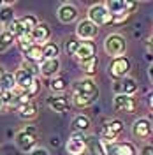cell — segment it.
<instances>
[{
    "mask_svg": "<svg viewBox=\"0 0 153 155\" xmlns=\"http://www.w3.org/2000/svg\"><path fill=\"white\" fill-rule=\"evenodd\" d=\"M97 99H99V87L90 78H85L76 83V87L72 90V102L77 107L92 106Z\"/></svg>",
    "mask_w": 153,
    "mask_h": 155,
    "instance_id": "obj_1",
    "label": "cell"
},
{
    "mask_svg": "<svg viewBox=\"0 0 153 155\" xmlns=\"http://www.w3.org/2000/svg\"><path fill=\"white\" fill-rule=\"evenodd\" d=\"M37 25H39L37 18L32 16V14H27V16H23V18H19V19H14L5 30L12 32L16 35V39H21V37H28L30 34H32V30L35 28Z\"/></svg>",
    "mask_w": 153,
    "mask_h": 155,
    "instance_id": "obj_2",
    "label": "cell"
},
{
    "mask_svg": "<svg viewBox=\"0 0 153 155\" xmlns=\"http://www.w3.org/2000/svg\"><path fill=\"white\" fill-rule=\"evenodd\" d=\"M104 49L109 57L118 58L125 55V49H127V41L123 35L120 34H111L104 39Z\"/></svg>",
    "mask_w": 153,
    "mask_h": 155,
    "instance_id": "obj_3",
    "label": "cell"
},
{
    "mask_svg": "<svg viewBox=\"0 0 153 155\" xmlns=\"http://www.w3.org/2000/svg\"><path fill=\"white\" fill-rule=\"evenodd\" d=\"M88 19L93 21L97 27H104V25H111L115 23V16L107 11L104 4H95L88 9Z\"/></svg>",
    "mask_w": 153,
    "mask_h": 155,
    "instance_id": "obj_4",
    "label": "cell"
},
{
    "mask_svg": "<svg viewBox=\"0 0 153 155\" xmlns=\"http://www.w3.org/2000/svg\"><path fill=\"white\" fill-rule=\"evenodd\" d=\"M130 67H132V64H130V60L125 57H118V58H113L111 60V64H109V74L113 79L116 81H120V79H125V78H129V72H130Z\"/></svg>",
    "mask_w": 153,
    "mask_h": 155,
    "instance_id": "obj_5",
    "label": "cell"
},
{
    "mask_svg": "<svg viewBox=\"0 0 153 155\" xmlns=\"http://www.w3.org/2000/svg\"><path fill=\"white\" fill-rule=\"evenodd\" d=\"M18 46H19V49L23 51L25 60L35 62L39 65L44 62V46L34 44L32 41H18Z\"/></svg>",
    "mask_w": 153,
    "mask_h": 155,
    "instance_id": "obj_6",
    "label": "cell"
},
{
    "mask_svg": "<svg viewBox=\"0 0 153 155\" xmlns=\"http://www.w3.org/2000/svg\"><path fill=\"white\" fill-rule=\"evenodd\" d=\"M35 143H37V130H35V127H25L23 130H19L16 134V145L23 152L35 150Z\"/></svg>",
    "mask_w": 153,
    "mask_h": 155,
    "instance_id": "obj_7",
    "label": "cell"
},
{
    "mask_svg": "<svg viewBox=\"0 0 153 155\" xmlns=\"http://www.w3.org/2000/svg\"><path fill=\"white\" fill-rule=\"evenodd\" d=\"M86 137L85 132H77L74 130L70 137H69V141L65 143V150H67V153L70 155H81L83 152L86 150Z\"/></svg>",
    "mask_w": 153,
    "mask_h": 155,
    "instance_id": "obj_8",
    "label": "cell"
},
{
    "mask_svg": "<svg viewBox=\"0 0 153 155\" xmlns=\"http://www.w3.org/2000/svg\"><path fill=\"white\" fill-rule=\"evenodd\" d=\"M104 145L107 155H137V150L130 141H113Z\"/></svg>",
    "mask_w": 153,
    "mask_h": 155,
    "instance_id": "obj_9",
    "label": "cell"
},
{
    "mask_svg": "<svg viewBox=\"0 0 153 155\" xmlns=\"http://www.w3.org/2000/svg\"><path fill=\"white\" fill-rule=\"evenodd\" d=\"M97 34H99V27L90 19H81L76 25V35L81 41H92L97 37Z\"/></svg>",
    "mask_w": 153,
    "mask_h": 155,
    "instance_id": "obj_10",
    "label": "cell"
},
{
    "mask_svg": "<svg viewBox=\"0 0 153 155\" xmlns=\"http://www.w3.org/2000/svg\"><path fill=\"white\" fill-rule=\"evenodd\" d=\"M122 130H123V122L122 120H111L102 127L100 134H102V139L106 143H113L116 137L122 134Z\"/></svg>",
    "mask_w": 153,
    "mask_h": 155,
    "instance_id": "obj_11",
    "label": "cell"
},
{
    "mask_svg": "<svg viewBox=\"0 0 153 155\" xmlns=\"http://www.w3.org/2000/svg\"><path fill=\"white\" fill-rule=\"evenodd\" d=\"M30 37H32V42H34V44H39V46L48 44L49 37H51V28H49V25H48V23L39 21V25L32 30Z\"/></svg>",
    "mask_w": 153,
    "mask_h": 155,
    "instance_id": "obj_12",
    "label": "cell"
},
{
    "mask_svg": "<svg viewBox=\"0 0 153 155\" xmlns=\"http://www.w3.org/2000/svg\"><path fill=\"white\" fill-rule=\"evenodd\" d=\"M153 132V125L148 118H137L132 124V136L137 139H148Z\"/></svg>",
    "mask_w": 153,
    "mask_h": 155,
    "instance_id": "obj_13",
    "label": "cell"
},
{
    "mask_svg": "<svg viewBox=\"0 0 153 155\" xmlns=\"http://www.w3.org/2000/svg\"><path fill=\"white\" fill-rule=\"evenodd\" d=\"M113 106H115V109L120 111V113H135V109H137V101H135L134 97H129V95H115Z\"/></svg>",
    "mask_w": 153,
    "mask_h": 155,
    "instance_id": "obj_14",
    "label": "cell"
},
{
    "mask_svg": "<svg viewBox=\"0 0 153 155\" xmlns=\"http://www.w3.org/2000/svg\"><path fill=\"white\" fill-rule=\"evenodd\" d=\"M115 92L116 95H129L134 97L137 94V83H135L134 78H125L115 83Z\"/></svg>",
    "mask_w": 153,
    "mask_h": 155,
    "instance_id": "obj_15",
    "label": "cell"
},
{
    "mask_svg": "<svg viewBox=\"0 0 153 155\" xmlns=\"http://www.w3.org/2000/svg\"><path fill=\"white\" fill-rule=\"evenodd\" d=\"M104 5L115 18L129 16V2H125V0H107V2H104Z\"/></svg>",
    "mask_w": 153,
    "mask_h": 155,
    "instance_id": "obj_16",
    "label": "cell"
},
{
    "mask_svg": "<svg viewBox=\"0 0 153 155\" xmlns=\"http://www.w3.org/2000/svg\"><path fill=\"white\" fill-rule=\"evenodd\" d=\"M14 78H16V87H18L19 90H23V92L28 90V88L34 85V81L37 79L32 72H28L27 69H23V67L18 69V71L14 72Z\"/></svg>",
    "mask_w": 153,
    "mask_h": 155,
    "instance_id": "obj_17",
    "label": "cell"
},
{
    "mask_svg": "<svg viewBox=\"0 0 153 155\" xmlns=\"http://www.w3.org/2000/svg\"><path fill=\"white\" fill-rule=\"evenodd\" d=\"M97 57V48L92 41H81V46L77 49L76 58L79 62H85V60H90V58Z\"/></svg>",
    "mask_w": 153,
    "mask_h": 155,
    "instance_id": "obj_18",
    "label": "cell"
},
{
    "mask_svg": "<svg viewBox=\"0 0 153 155\" xmlns=\"http://www.w3.org/2000/svg\"><path fill=\"white\" fill-rule=\"evenodd\" d=\"M58 19L62 21V23H72V21H76L77 18V9L72 5V4H63L60 9H58Z\"/></svg>",
    "mask_w": 153,
    "mask_h": 155,
    "instance_id": "obj_19",
    "label": "cell"
},
{
    "mask_svg": "<svg viewBox=\"0 0 153 155\" xmlns=\"http://www.w3.org/2000/svg\"><path fill=\"white\" fill-rule=\"evenodd\" d=\"M49 109H53L55 113H63L69 109V99L63 95H53V97H48L46 101Z\"/></svg>",
    "mask_w": 153,
    "mask_h": 155,
    "instance_id": "obj_20",
    "label": "cell"
},
{
    "mask_svg": "<svg viewBox=\"0 0 153 155\" xmlns=\"http://www.w3.org/2000/svg\"><path fill=\"white\" fill-rule=\"evenodd\" d=\"M86 148H88L90 155H107L106 153L104 141L99 139V137H95V136H88V139H86Z\"/></svg>",
    "mask_w": 153,
    "mask_h": 155,
    "instance_id": "obj_21",
    "label": "cell"
},
{
    "mask_svg": "<svg viewBox=\"0 0 153 155\" xmlns=\"http://www.w3.org/2000/svg\"><path fill=\"white\" fill-rule=\"evenodd\" d=\"M39 69H41V74L44 78H53L58 71H60V60H58V58L44 60V62L39 65Z\"/></svg>",
    "mask_w": 153,
    "mask_h": 155,
    "instance_id": "obj_22",
    "label": "cell"
},
{
    "mask_svg": "<svg viewBox=\"0 0 153 155\" xmlns=\"http://www.w3.org/2000/svg\"><path fill=\"white\" fill-rule=\"evenodd\" d=\"M18 115L23 118V120H32L39 115V107L35 102H30V104H25V106L18 107Z\"/></svg>",
    "mask_w": 153,
    "mask_h": 155,
    "instance_id": "obj_23",
    "label": "cell"
},
{
    "mask_svg": "<svg viewBox=\"0 0 153 155\" xmlns=\"http://www.w3.org/2000/svg\"><path fill=\"white\" fill-rule=\"evenodd\" d=\"M90 118L86 115H77L74 120H72V127H74V130L77 132H86L88 129H90Z\"/></svg>",
    "mask_w": 153,
    "mask_h": 155,
    "instance_id": "obj_24",
    "label": "cell"
},
{
    "mask_svg": "<svg viewBox=\"0 0 153 155\" xmlns=\"http://www.w3.org/2000/svg\"><path fill=\"white\" fill-rule=\"evenodd\" d=\"M97 65H99V58H97V57L90 58V60H85V62H79V67H81V71L85 72L86 76H92V74H95Z\"/></svg>",
    "mask_w": 153,
    "mask_h": 155,
    "instance_id": "obj_25",
    "label": "cell"
},
{
    "mask_svg": "<svg viewBox=\"0 0 153 155\" xmlns=\"http://www.w3.org/2000/svg\"><path fill=\"white\" fill-rule=\"evenodd\" d=\"M12 21H14V12L11 9V5L2 7V9H0V25H4V27L7 28Z\"/></svg>",
    "mask_w": 153,
    "mask_h": 155,
    "instance_id": "obj_26",
    "label": "cell"
},
{
    "mask_svg": "<svg viewBox=\"0 0 153 155\" xmlns=\"http://www.w3.org/2000/svg\"><path fill=\"white\" fill-rule=\"evenodd\" d=\"M14 41H16V35H14L12 32L2 30V32H0V51H4L5 48H9Z\"/></svg>",
    "mask_w": 153,
    "mask_h": 155,
    "instance_id": "obj_27",
    "label": "cell"
},
{
    "mask_svg": "<svg viewBox=\"0 0 153 155\" xmlns=\"http://www.w3.org/2000/svg\"><path fill=\"white\" fill-rule=\"evenodd\" d=\"M58 53H60V48H58L57 42L49 41L48 44H44V60H53V58H58Z\"/></svg>",
    "mask_w": 153,
    "mask_h": 155,
    "instance_id": "obj_28",
    "label": "cell"
},
{
    "mask_svg": "<svg viewBox=\"0 0 153 155\" xmlns=\"http://www.w3.org/2000/svg\"><path fill=\"white\" fill-rule=\"evenodd\" d=\"M69 83L65 78L58 76V78H53L51 81H49V88L53 90V92H63V90H67Z\"/></svg>",
    "mask_w": 153,
    "mask_h": 155,
    "instance_id": "obj_29",
    "label": "cell"
},
{
    "mask_svg": "<svg viewBox=\"0 0 153 155\" xmlns=\"http://www.w3.org/2000/svg\"><path fill=\"white\" fill-rule=\"evenodd\" d=\"M0 83H2V87L5 88V90H16V78H14V74H11V72H5L4 74V78L0 79Z\"/></svg>",
    "mask_w": 153,
    "mask_h": 155,
    "instance_id": "obj_30",
    "label": "cell"
},
{
    "mask_svg": "<svg viewBox=\"0 0 153 155\" xmlns=\"http://www.w3.org/2000/svg\"><path fill=\"white\" fill-rule=\"evenodd\" d=\"M79 46H81V41H77V39H67L65 41V51H67V55L76 57Z\"/></svg>",
    "mask_w": 153,
    "mask_h": 155,
    "instance_id": "obj_31",
    "label": "cell"
},
{
    "mask_svg": "<svg viewBox=\"0 0 153 155\" xmlns=\"http://www.w3.org/2000/svg\"><path fill=\"white\" fill-rule=\"evenodd\" d=\"M23 69H27L28 72H32L34 76H39V72H41V69H39V64L35 62H30V60H23Z\"/></svg>",
    "mask_w": 153,
    "mask_h": 155,
    "instance_id": "obj_32",
    "label": "cell"
},
{
    "mask_svg": "<svg viewBox=\"0 0 153 155\" xmlns=\"http://www.w3.org/2000/svg\"><path fill=\"white\" fill-rule=\"evenodd\" d=\"M39 90H41V81H39V78H37V79L34 81V85H32V87H30L28 90H25V94H27V95H28L30 99H34V97H35V95L39 94Z\"/></svg>",
    "mask_w": 153,
    "mask_h": 155,
    "instance_id": "obj_33",
    "label": "cell"
},
{
    "mask_svg": "<svg viewBox=\"0 0 153 155\" xmlns=\"http://www.w3.org/2000/svg\"><path fill=\"white\" fill-rule=\"evenodd\" d=\"M141 155H153V145H144L141 148Z\"/></svg>",
    "mask_w": 153,
    "mask_h": 155,
    "instance_id": "obj_34",
    "label": "cell"
},
{
    "mask_svg": "<svg viewBox=\"0 0 153 155\" xmlns=\"http://www.w3.org/2000/svg\"><path fill=\"white\" fill-rule=\"evenodd\" d=\"M28 155H49V153H48L46 148H35V150H32Z\"/></svg>",
    "mask_w": 153,
    "mask_h": 155,
    "instance_id": "obj_35",
    "label": "cell"
},
{
    "mask_svg": "<svg viewBox=\"0 0 153 155\" xmlns=\"http://www.w3.org/2000/svg\"><path fill=\"white\" fill-rule=\"evenodd\" d=\"M146 49H148V53L153 55V37H150L148 41H146Z\"/></svg>",
    "mask_w": 153,
    "mask_h": 155,
    "instance_id": "obj_36",
    "label": "cell"
},
{
    "mask_svg": "<svg viewBox=\"0 0 153 155\" xmlns=\"http://www.w3.org/2000/svg\"><path fill=\"white\" fill-rule=\"evenodd\" d=\"M148 104H150V107H151V111H153V92L148 94Z\"/></svg>",
    "mask_w": 153,
    "mask_h": 155,
    "instance_id": "obj_37",
    "label": "cell"
},
{
    "mask_svg": "<svg viewBox=\"0 0 153 155\" xmlns=\"http://www.w3.org/2000/svg\"><path fill=\"white\" fill-rule=\"evenodd\" d=\"M5 102H4V101H2V97H0V115H2V113H4V111H5Z\"/></svg>",
    "mask_w": 153,
    "mask_h": 155,
    "instance_id": "obj_38",
    "label": "cell"
},
{
    "mask_svg": "<svg viewBox=\"0 0 153 155\" xmlns=\"http://www.w3.org/2000/svg\"><path fill=\"white\" fill-rule=\"evenodd\" d=\"M148 74H150V79H151V83H153V64L150 65V71H148Z\"/></svg>",
    "mask_w": 153,
    "mask_h": 155,
    "instance_id": "obj_39",
    "label": "cell"
},
{
    "mask_svg": "<svg viewBox=\"0 0 153 155\" xmlns=\"http://www.w3.org/2000/svg\"><path fill=\"white\" fill-rule=\"evenodd\" d=\"M4 74H5V71H4V67H2V65H0V79L4 78Z\"/></svg>",
    "mask_w": 153,
    "mask_h": 155,
    "instance_id": "obj_40",
    "label": "cell"
},
{
    "mask_svg": "<svg viewBox=\"0 0 153 155\" xmlns=\"http://www.w3.org/2000/svg\"><path fill=\"white\" fill-rule=\"evenodd\" d=\"M4 92H5V88H4V87H2V83H0V97H2V95H4Z\"/></svg>",
    "mask_w": 153,
    "mask_h": 155,
    "instance_id": "obj_41",
    "label": "cell"
},
{
    "mask_svg": "<svg viewBox=\"0 0 153 155\" xmlns=\"http://www.w3.org/2000/svg\"><path fill=\"white\" fill-rule=\"evenodd\" d=\"M0 155H4V153H0Z\"/></svg>",
    "mask_w": 153,
    "mask_h": 155,
    "instance_id": "obj_42",
    "label": "cell"
}]
</instances>
